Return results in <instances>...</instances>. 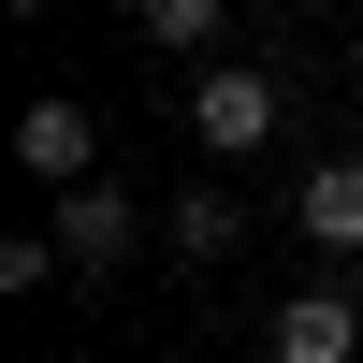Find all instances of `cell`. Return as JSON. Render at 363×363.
<instances>
[{"label":"cell","mask_w":363,"mask_h":363,"mask_svg":"<svg viewBox=\"0 0 363 363\" xmlns=\"http://www.w3.org/2000/svg\"><path fill=\"white\" fill-rule=\"evenodd\" d=\"M349 116H363V44H349Z\"/></svg>","instance_id":"cell-8"},{"label":"cell","mask_w":363,"mask_h":363,"mask_svg":"<svg viewBox=\"0 0 363 363\" xmlns=\"http://www.w3.org/2000/svg\"><path fill=\"white\" fill-rule=\"evenodd\" d=\"M160 247H174V262H189V277H218V262H233V247H247V203H233V189H218V174H189V189H174V203H160Z\"/></svg>","instance_id":"cell-5"},{"label":"cell","mask_w":363,"mask_h":363,"mask_svg":"<svg viewBox=\"0 0 363 363\" xmlns=\"http://www.w3.org/2000/svg\"><path fill=\"white\" fill-rule=\"evenodd\" d=\"M15 160L44 174V203L58 189H102V102H87V87H44V102L15 116Z\"/></svg>","instance_id":"cell-3"},{"label":"cell","mask_w":363,"mask_h":363,"mask_svg":"<svg viewBox=\"0 0 363 363\" xmlns=\"http://www.w3.org/2000/svg\"><path fill=\"white\" fill-rule=\"evenodd\" d=\"M131 29L160 58H203V73H218V29H233V0H131Z\"/></svg>","instance_id":"cell-7"},{"label":"cell","mask_w":363,"mask_h":363,"mask_svg":"<svg viewBox=\"0 0 363 363\" xmlns=\"http://www.w3.org/2000/svg\"><path fill=\"white\" fill-rule=\"evenodd\" d=\"M262 363H363V291H291L277 320H262Z\"/></svg>","instance_id":"cell-4"},{"label":"cell","mask_w":363,"mask_h":363,"mask_svg":"<svg viewBox=\"0 0 363 363\" xmlns=\"http://www.w3.org/2000/svg\"><path fill=\"white\" fill-rule=\"evenodd\" d=\"M291 233H306L320 262H363V160H306V189H291Z\"/></svg>","instance_id":"cell-6"},{"label":"cell","mask_w":363,"mask_h":363,"mask_svg":"<svg viewBox=\"0 0 363 363\" xmlns=\"http://www.w3.org/2000/svg\"><path fill=\"white\" fill-rule=\"evenodd\" d=\"M44 247H58V277H116L131 247H160V203H131L116 174L102 189H58L44 203Z\"/></svg>","instance_id":"cell-1"},{"label":"cell","mask_w":363,"mask_h":363,"mask_svg":"<svg viewBox=\"0 0 363 363\" xmlns=\"http://www.w3.org/2000/svg\"><path fill=\"white\" fill-rule=\"evenodd\" d=\"M277 116H291V87L262 73V58L189 73V131H203V160H247V145H277Z\"/></svg>","instance_id":"cell-2"}]
</instances>
